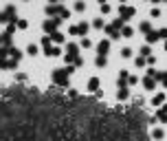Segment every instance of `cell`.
<instances>
[{
  "label": "cell",
  "instance_id": "obj_1",
  "mask_svg": "<svg viewBox=\"0 0 167 141\" xmlns=\"http://www.w3.org/2000/svg\"><path fill=\"white\" fill-rule=\"evenodd\" d=\"M73 73V66H68V68H62V70H55L53 73V80L57 82L59 86H66L68 84V75Z\"/></svg>",
  "mask_w": 167,
  "mask_h": 141
},
{
  "label": "cell",
  "instance_id": "obj_2",
  "mask_svg": "<svg viewBox=\"0 0 167 141\" xmlns=\"http://www.w3.org/2000/svg\"><path fill=\"white\" fill-rule=\"evenodd\" d=\"M108 49H110V42H108V40H101V42H99V46H97L99 55H106V53H108Z\"/></svg>",
  "mask_w": 167,
  "mask_h": 141
},
{
  "label": "cell",
  "instance_id": "obj_3",
  "mask_svg": "<svg viewBox=\"0 0 167 141\" xmlns=\"http://www.w3.org/2000/svg\"><path fill=\"white\" fill-rule=\"evenodd\" d=\"M119 11H121V18H123V20H128V18H132V15H134V9H132V7H121Z\"/></svg>",
  "mask_w": 167,
  "mask_h": 141
},
{
  "label": "cell",
  "instance_id": "obj_4",
  "mask_svg": "<svg viewBox=\"0 0 167 141\" xmlns=\"http://www.w3.org/2000/svg\"><path fill=\"white\" fill-rule=\"evenodd\" d=\"M143 84H145V88H148V91H154V88H156V80H154V77H145V80H143Z\"/></svg>",
  "mask_w": 167,
  "mask_h": 141
},
{
  "label": "cell",
  "instance_id": "obj_5",
  "mask_svg": "<svg viewBox=\"0 0 167 141\" xmlns=\"http://www.w3.org/2000/svg\"><path fill=\"white\" fill-rule=\"evenodd\" d=\"M55 27H57V20H46L44 22V31H53L55 33Z\"/></svg>",
  "mask_w": 167,
  "mask_h": 141
},
{
  "label": "cell",
  "instance_id": "obj_6",
  "mask_svg": "<svg viewBox=\"0 0 167 141\" xmlns=\"http://www.w3.org/2000/svg\"><path fill=\"white\" fill-rule=\"evenodd\" d=\"M97 88H99V80H97V77H93V80L88 82V91H93V93H95Z\"/></svg>",
  "mask_w": 167,
  "mask_h": 141
},
{
  "label": "cell",
  "instance_id": "obj_7",
  "mask_svg": "<svg viewBox=\"0 0 167 141\" xmlns=\"http://www.w3.org/2000/svg\"><path fill=\"white\" fill-rule=\"evenodd\" d=\"M163 101H165V95H163V93H158V95H154V99H152V104L154 106H161Z\"/></svg>",
  "mask_w": 167,
  "mask_h": 141
},
{
  "label": "cell",
  "instance_id": "obj_8",
  "mask_svg": "<svg viewBox=\"0 0 167 141\" xmlns=\"http://www.w3.org/2000/svg\"><path fill=\"white\" fill-rule=\"evenodd\" d=\"M158 40V31H150L148 33V44H152V42Z\"/></svg>",
  "mask_w": 167,
  "mask_h": 141
},
{
  "label": "cell",
  "instance_id": "obj_9",
  "mask_svg": "<svg viewBox=\"0 0 167 141\" xmlns=\"http://www.w3.org/2000/svg\"><path fill=\"white\" fill-rule=\"evenodd\" d=\"M46 55H53V57H57V55H62V51H59L57 46H51V49L46 51Z\"/></svg>",
  "mask_w": 167,
  "mask_h": 141
},
{
  "label": "cell",
  "instance_id": "obj_10",
  "mask_svg": "<svg viewBox=\"0 0 167 141\" xmlns=\"http://www.w3.org/2000/svg\"><path fill=\"white\" fill-rule=\"evenodd\" d=\"M117 97H119V99H125V97H128V88H125V86H121V88L117 91Z\"/></svg>",
  "mask_w": 167,
  "mask_h": 141
},
{
  "label": "cell",
  "instance_id": "obj_11",
  "mask_svg": "<svg viewBox=\"0 0 167 141\" xmlns=\"http://www.w3.org/2000/svg\"><path fill=\"white\" fill-rule=\"evenodd\" d=\"M75 29H77V33H86V31H88V24H86V22H81V24H79V27H75Z\"/></svg>",
  "mask_w": 167,
  "mask_h": 141
},
{
  "label": "cell",
  "instance_id": "obj_12",
  "mask_svg": "<svg viewBox=\"0 0 167 141\" xmlns=\"http://www.w3.org/2000/svg\"><path fill=\"white\" fill-rule=\"evenodd\" d=\"M152 137H154V139H163V130H161V128H154V130H152Z\"/></svg>",
  "mask_w": 167,
  "mask_h": 141
},
{
  "label": "cell",
  "instance_id": "obj_13",
  "mask_svg": "<svg viewBox=\"0 0 167 141\" xmlns=\"http://www.w3.org/2000/svg\"><path fill=\"white\" fill-rule=\"evenodd\" d=\"M158 117H161L163 121H167V106H163L161 110H158Z\"/></svg>",
  "mask_w": 167,
  "mask_h": 141
},
{
  "label": "cell",
  "instance_id": "obj_14",
  "mask_svg": "<svg viewBox=\"0 0 167 141\" xmlns=\"http://www.w3.org/2000/svg\"><path fill=\"white\" fill-rule=\"evenodd\" d=\"M132 33H134V31L130 29V27H125V29L121 31V35H123V38H132Z\"/></svg>",
  "mask_w": 167,
  "mask_h": 141
},
{
  "label": "cell",
  "instance_id": "obj_15",
  "mask_svg": "<svg viewBox=\"0 0 167 141\" xmlns=\"http://www.w3.org/2000/svg\"><path fill=\"white\" fill-rule=\"evenodd\" d=\"M26 53H29V55H35V53H38V46H35V44H29V46H26Z\"/></svg>",
  "mask_w": 167,
  "mask_h": 141
},
{
  "label": "cell",
  "instance_id": "obj_16",
  "mask_svg": "<svg viewBox=\"0 0 167 141\" xmlns=\"http://www.w3.org/2000/svg\"><path fill=\"white\" fill-rule=\"evenodd\" d=\"M97 66H106V55H97Z\"/></svg>",
  "mask_w": 167,
  "mask_h": 141
},
{
  "label": "cell",
  "instance_id": "obj_17",
  "mask_svg": "<svg viewBox=\"0 0 167 141\" xmlns=\"http://www.w3.org/2000/svg\"><path fill=\"white\" fill-rule=\"evenodd\" d=\"M53 40L55 42H62V40H64V35L59 33V31H55V33H53Z\"/></svg>",
  "mask_w": 167,
  "mask_h": 141
},
{
  "label": "cell",
  "instance_id": "obj_18",
  "mask_svg": "<svg viewBox=\"0 0 167 141\" xmlns=\"http://www.w3.org/2000/svg\"><path fill=\"white\" fill-rule=\"evenodd\" d=\"M93 27H95V29H101V27H103V20H99V18H97V20L93 22Z\"/></svg>",
  "mask_w": 167,
  "mask_h": 141
},
{
  "label": "cell",
  "instance_id": "obj_19",
  "mask_svg": "<svg viewBox=\"0 0 167 141\" xmlns=\"http://www.w3.org/2000/svg\"><path fill=\"white\" fill-rule=\"evenodd\" d=\"M121 55H123V57H130V55H132V49H123Z\"/></svg>",
  "mask_w": 167,
  "mask_h": 141
},
{
  "label": "cell",
  "instance_id": "obj_20",
  "mask_svg": "<svg viewBox=\"0 0 167 141\" xmlns=\"http://www.w3.org/2000/svg\"><path fill=\"white\" fill-rule=\"evenodd\" d=\"M81 46H84V49H88V46H90V40H88V38H81Z\"/></svg>",
  "mask_w": 167,
  "mask_h": 141
},
{
  "label": "cell",
  "instance_id": "obj_21",
  "mask_svg": "<svg viewBox=\"0 0 167 141\" xmlns=\"http://www.w3.org/2000/svg\"><path fill=\"white\" fill-rule=\"evenodd\" d=\"M75 9H77V11H84V9H86V5H84V2H81V0H79V2H77V5H75Z\"/></svg>",
  "mask_w": 167,
  "mask_h": 141
},
{
  "label": "cell",
  "instance_id": "obj_22",
  "mask_svg": "<svg viewBox=\"0 0 167 141\" xmlns=\"http://www.w3.org/2000/svg\"><path fill=\"white\" fill-rule=\"evenodd\" d=\"M141 55H150V46H143V49H141Z\"/></svg>",
  "mask_w": 167,
  "mask_h": 141
},
{
  "label": "cell",
  "instance_id": "obj_23",
  "mask_svg": "<svg viewBox=\"0 0 167 141\" xmlns=\"http://www.w3.org/2000/svg\"><path fill=\"white\" fill-rule=\"evenodd\" d=\"M141 31H148V33H150V24H148V22H143V24H141Z\"/></svg>",
  "mask_w": 167,
  "mask_h": 141
},
{
  "label": "cell",
  "instance_id": "obj_24",
  "mask_svg": "<svg viewBox=\"0 0 167 141\" xmlns=\"http://www.w3.org/2000/svg\"><path fill=\"white\" fill-rule=\"evenodd\" d=\"M152 2H163V0H152Z\"/></svg>",
  "mask_w": 167,
  "mask_h": 141
},
{
  "label": "cell",
  "instance_id": "obj_25",
  "mask_svg": "<svg viewBox=\"0 0 167 141\" xmlns=\"http://www.w3.org/2000/svg\"><path fill=\"white\" fill-rule=\"evenodd\" d=\"M119 2H121V5H123V2H125V0H119Z\"/></svg>",
  "mask_w": 167,
  "mask_h": 141
},
{
  "label": "cell",
  "instance_id": "obj_26",
  "mask_svg": "<svg viewBox=\"0 0 167 141\" xmlns=\"http://www.w3.org/2000/svg\"><path fill=\"white\" fill-rule=\"evenodd\" d=\"M51 2H57V0H51Z\"/></svg>",
  "mask_w": 167,
  "mask_h": 141
}]
</instances>
